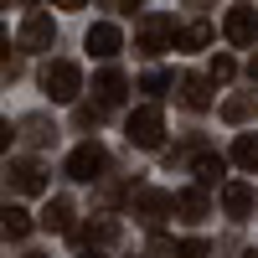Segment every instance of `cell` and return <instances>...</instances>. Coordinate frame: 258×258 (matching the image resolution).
Returning <instances> with one entry per match:
<instances>
[{"instance_id": "1", "label": "cell", "mask_w": 258, "mask_h": 258, "mask_svg": "<svg viewBox=\"0 0 258 258\" xmlns=\"http://www.w3.org/2000/svg\"><path fill=\"white\" fill-rule=\"evenodd\" d=\"M41 93H47L52 103H78L83 93V68L68 57H52L47 68H41Z\"/></svg>"}, {"instance_id": "2", "label": "cell", "mask_w": 258, "mask_h": 258, "mask_svg": "<svg viewBox=\"0 0 258 258\" xmlns=\"http://www.w3.org/2000/svg\"><path fill=\"white\" fill-rule=\"evenodd\" d=\"M124 135H129L135 150H160V140H165V114H160V103H140V109L129 114V124H124Z\"/></svg>"}, {"instance_id": "3", "label": "cell", "mask_w": 258, "mask_h": 258, "mask_svg": "<svg viewBox=\"0 0 258 258\" xmlns=\"http://www.w3.org/2000/svg\"><path fill=\"white\" fill-rule=\"evenodd\" d=\"M129 207H135V217L145 227H160L170 212H176V197L160 191V186H135V191H129Z\"/></svg>"}, {"instance_id": "4", "label": "cell", "mask_w": 258, "mask_h": 258, "mask_svg": "<svg viewBox=\"0 0 258 258\" xmlns=\"http://www.w3.org/2000/svg\"><path fill=\"white\" fill-rule=\"evenodd\" d=\"M170 41H176V21L170 16H145L140 31H135V52L160 57V52H170Z\"/></svg>"}, {"instance_id": "5", "label": "cell", "mask_w": 258, "mask_h": 258, "mask_svg": "<svg viewBox=\"0 0 258 258\" xmlns=\"http://www.w3.org/2000/svg\"><path fill=\"white\" fill-rule=\"evenodd\" d=\"M103 170H109V150H103L98 140H83L73 155H68V176L73 181H98Z\"/></svg>"}, {"instance_id": "6", "label": "cell", "mask_w": 258, "mask_h": 258, "mask_svg": "<svg viewBox=\"0 0 258 258\" xmlns=\"http://www.w3.org/2000/svg\"><path fill=\"white\" fill-rule=\"evenodd\" d=\"M222 36L232 47H258V11L253 6H232L227 21H222Z\"/></svg>"}, {"instance_id": "7", "label": "cell", "mask_w": 258, "mask_h": 258, "mask_svg": "<svg viewBox=\"0 0 258 258\" xmlns=\"http://www.w3.org/2000/svg\"><path fill=\"white\" fill-rule=\"evenodd\" d=\"M52 41H57L52 16L47 11H26V21H21V47L26 52H52Z\"/></svg>"}, {"instance_id": "8", "label": "cell", "mask_w": 258, "mask_h": 258, "mask_svg": "<svg viewBox=\"0 0 258 258\" xmlns=\"http://www.w3.org/2000/svg\"><path fill=\"white\" fill-rule=\"evenodd\" d=\"M6 181L21 191V197H41V191H47V170H41L36 160H11Z\"/></svg>"}, {"instance_id": "9", "label": "cell", "mask_w": 258, "mask_h": 258, "mask_svg": "<svg viewBox=\"0 0 258 258\" xmlns=\"http://www.w3.org/2000/svg\"><path fill=\"white\" fill-rule=\"evenodd\" d=\"M253 207H258V191L248 186V181H222V212L227 217H253Z\"/></svg>"}, {"instance_id": "10", "label": "cell", "mask_w": 258, "mask_h": 258, "mask_svg": "<svg viewBox=\"0 0 258 258\" xmlns=\"http://www.w3.org/2000/svg\"><path fill=\"white\" fill-rule=\"evenodd\" d=\"M119 238V222L114 217H88L83 227H73V243L78 248H103V243H114Z\"/></svg>"}, {"instance_id": "11", "label": "cell", "mask_w": 258, "mask_h": 258, "mask_svg": "<svg viewBox=\"0 0 258 258\" xmlns=\"http://www.w3.org/2000/svg\"><path fill=\"white\" fill-rule=\"evenodd\" d=\"M119 47H124V31L114 26V21H98V26H88V52H93L98 62L119 57Z\"/></svg>"}, {"instance_id": "12", "label": "cell", "mask_w": 258, "mask_h": 258, "mask_svg": "<svg viewBox=\"0 0 258 258\" xmlns=\"http://www.w3.org/2000/svg\"><path fill=\"white\" fill-rule=\"evenodd\" d=\"M207 88H212L207 78H197V73H186V78L176 83V98L186 103L191 114H202V109H212V93H207Z\"/></svg>"}, {"instance_id": "13", "label": "cell", "mask_w": 258, "mask_h": 258, "mask_svg": "<svg viewBox=\"0 0 258 258\" xmlns=\"http://www.w3.org/2000/svg\"><path fill=\"white\" fill-rule=\"evenodd\" d=\"M124 88H129V78H124L119 68H103V73L93 78V93H98V103H103V109H114V103L124 98Z\"/></svg>"}, {"instance_id": "14", "label": "cell", "mask_w": 258, "mask_h": 258, "mask_svg": "<svg viewBox=\"0 0 258 258\" xmlns=\"http://www.w3.org/2000/svg\"><path fill=\"white\" fill-rule=\"evenodd\" d=\"M36 227H47V232H73V202H68V197H52L47 207H41Z\"/></svg>"}, {"instance_id": "15", "label": "cell", "mask_w": 258, "mask_h": 258, "mask_svg": "<svg viewBox=\"0 0 258 258\" xmlns=\"http://www.w3.org/2000/svg\"><path fill=\"white\" fill-rule=\"evenodd\" d=\"M31 227H36V222H31L26 212H21V207H11V202H0V238H26Z\"/></svg>"}, {"instance_id": "16", "label": "cell", "mask_w": 258, "mask_h": 258, "mask_svg": "<svg viewBox=\"0 0 258 258\" xmlns=\"http://www.w3.org/2000/svg\"><path fill=\"white\" fill-rule=\"evenodd\" d=\"M176 212L186 222H202L207 217V186H191V191H176Z\"/></svg>"}, {"instance_id": "17", "label": "cell", "mask_w": 258, "mask_h": 258, "mask_svg": "<svg viewBox=\"0 0 258 258\" xmlns=\"http://www.w3.org/2000/svg\"><path fill=\"white\" fill-rule=\"evenodd\" d=\"M191 176H197V186H217V181L227 176V160L207 150V155H197V165H191Z\"/></svg>"}, {"instance_id": "18", "label": "cell", "mask_w": 258, "mask_h": 258, "mask_svg": "<svg viewBox=\"0 0 258 258\" xmlns=\"http://www.w3.org/2000/svg\"><path fill=\"white\" fill-rule=\"evenodd\" d=\"M207 41H212V26H207V21H191L186 31H176V41H170V47H176V52H202Z\"/></svg>"}, {"instance_id": "19", "label": "cell", "mask_w": 258, "mask_h": 258, "mask_svg": "<svg viewBox=\"0 0 258 258\" xmlns=\"http://www.w3.org/2000/svg\"><path fill=\"white\" fill-rule=\"evenodd\" d=\"M253 114H258V93H238V98L222 103V119H227V124H248Z\"/></svg>"}, {"instance_id": "20", "label": "cell", "mask_w": 258, "mask_h": 258, "mask_svg": "<svg viewBox=\"0 0 258 258\" xmlns=\"http://www.w3.org/2000/svg\"><path fill=\"white\" fill-rule=\"evenodd\" d=\"M232 165H243L258 176V135H238V145H232Z\"/></svg>"}, {"instance_id": "21", "label": "cell", "mask_w": 258, "mask_h": 258, "mask_svg": "<svg viewBox=\"0 0 258 258\" xmlns=\"http://www.w3.org/2000/svg\"><path fill=\"white\" fill-rule=\"evenodd\" d=\"M232 73H238V62H232L227 52H217V57H212V73H207V78H212V83H232Z\"/></svg>"}, {"instance_id": "22", "label": "cell", "mask_w": 258, "mask_h": 258, "mask_svg": "<svg viewBox=\"0 0 258 258\" xmlns=\"http://www.w3.org/2000/svg\"><path fill=\"white\" fill-rule=\"evenodd\" d=\"M207 253H212L207 238H181V243H176V258H207Z\"/></svg>"}, {"instance_id": "23", "label": "cell", "mask_w": 258, "mask_h": 258, "mask_svg": "<svg viewBox=\"0 0 258 258\" xmlns=\"http://www.w3.org/2000/svg\"><path fill=\"white\" fill-rule=\"evenodd\" d=\"M165 88H170V78H165L160 68H150V73L140 78V93H165Z\"/></svg>"}, {"instance_id": "24", "label": "cell", "mask_w": 258, "mask_h": 258, "mask_svg": "<svg viewBox=\"0 0 258 258\" xmlns=\"http://www.w3.org/2000/svg\"><path fill=\"white\" fill-rule=\"evenodd\" d=\"M21 129H26V140H36V145L57 135V129H47V119H26V124H21Z\"/></svg>"}, {"instance_id": "25", "label": "cell", "mask_w": 258, "mask_h": 258, "mask_svg": "<svg viewBox=\"0 0 258 258\" xmlns=\"http://www.w3.org/2000/svg\"><path fill=\"white\" fill-rule=\"evenodd\" d=\"M11 140H16V129H11L6 119H0V155H6V150H11Z\"/></svg>"}, {"instance_id": "26", "label": "cell", "mask_w": 258, "mask_h": 258, "mask_svg": "<svg viewBox=\"0 0 258 258\" xmlns=\"http://www.w3.org/2000/svg\"><path fill=\"white\" fill-rule=\"evenodd\" d=\"M57 11H78V6H88V0H52Z\"/></svg>"}, {"instance_id": "27", "label": "cell", "mask_w": 258, "mask_h": 258, "mask_svg": "<svg viewBox=\"0 0 258 258\" xmlns=\"http://www.w3.org/2000/svg\"><path fill=\"white\" fill-rule=\"evenodd\" d=\"M6 47H11V36H6V26H0V57H11Z\"/></svg>"}, {"instance_id": "28", "label": "cell", "mask_w": 258, "mask_h": 258, "mask_svg": "<svg viewBox=\"0 0 258 258\" xmlns=\"http://www.w3.org/2000/svg\"><path fill=\"white\" fill-rule=\"evenodd\" d=\"M248 73H253V83H258V52H253V62H248Z\"/></svg>"}, {"instance_id": "29", "label": "cell", "mask_w": 258, "mask_h": 258, "mask_svg": "<svg viewBox=\"0 0 258 258\" xmlns=\"http://www.w3.org/2000/svg\"><path fill=\"white\" fill-rule=\"evenodd\" d=\"M83 258H103V253H98V248H88V253H83Z\"/></svg>"}, {"instance_id": "30", "label": "cell", "mask_w": 258, "mask_h": 258, "mask_svg": "<svg viewBox=\"0 0 258 258\" xmlns=\"http://www.w3.org/2000/svg\"><path fill=\"white\" fill-rule=\"evenodd\" d=\"M26 258H47V253H26Z\"/></svg>"}, {"instance_id": "31", "label": "cell", "mask_w": 258, "mask_h": 258, "mask_svg": "<svg viewBox=\"0 0 258 258\" xmlns=\"http://www.w3.org/2000/svg\"><path fill=\"white\" fill-rule=\"evenodd\" d=\"M243 258H258V253H243Z\"/></svg>"}]
</instances>
